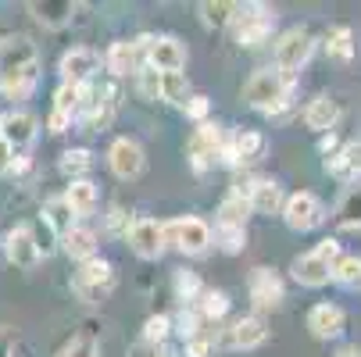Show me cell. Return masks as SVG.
<instances>
[{"mask_svg": "<svg viewBox=\"0 0 361 357\" xmlns=\"http://www.w3.org/2000/svg\"><path fill=\"white\" fill-rule=\"evenodd\" d=\"M243 100L265 115H283L290 108V75H283L279 68L254 72L243 86Z\"/></svg>", "mask_w": 361, "mask_h": 357, "instance_id": "obj_1", "label": "cell"}, {"mask_svg": "<svg viewBox=\"0 0 361 357\" xmlns=\"http://www.w3.org/2000/svg\"><path fill=\"white\" fill-rule=\"evenodd\" d=\"M283 222L293 229V232H312L326 222V208L315 193H293L283 200Z\"/></svg>", "mask_w": 361, "mask_h": 357, "instance_id": "obj_2", "label": "cell"}, {"mask_svg": "<svg viewBox=\"0 0 361 357\" xmlns=\"http://www.w3.org/2000/svg\"><path fill=\"white\" fill-rule=\"evenodd\" d=\"M307 58H312V36H307V29L293 25L276 39V68L283 75L293 79V72H300L307 65Z\"/></svg>", "mask_w": 361, "mask_h": 357, "instance_id": "obj_3", "label": "cell"}, {"mask_svg": "<svg viewBox=\"0 0 361 357\" xmlns=\"http://www.w3.org/2000/svg\"><path fill=\"white\" fill-rule=\"evenodd\" d=\"M165 243H172L176 250L197 258V253H204L212 246V225L200 222V218H179V222L165 225Z\"/></svg>", "mask_w": 361, "mask_h": 357, "instance_id": "obj_4", "label": "cell"}, {"mask_svg": "<svg viewBox=\"0 0 361 357\" xmlns=\"http://www.w3.org/2000/svg\"><path fill=\"white\" fill-rule=\"evenodd\" d=\"M115 286V268L100 258H90L79 265V272L72 275V289L82 296V300H100V293H108Z\"/></svg>", "mask_w": 361, "mask_h": 357, "instance_id": "obj_5", "label": "cell"}, {"mask_svg": "<svg viewBox=\"0 0 361 357\" xmlns=\"http://www.w3.org/2000/svg\"><path fill=\"white\" fill-rule=\"evenodd\" d=\"M272 11L262 8V4H250V8H240L233 25H236V39L240 46H262L269 36H272Z\"/></svg>", "mask_w": 361, "mask_h": 357, "instance_id": "obj_6", "label": "cell"}, {"mask_svg": "<svg viewBox=\"0 0 361 357\" xmlns=\"http://www.w3.org/2000/svg\"><path fill=\"white\" fill-rule=\"evenodd\" d=\"M129 246H133V253L136 258H143V261H158L161 253H165V225L161 222H154V218H136L133 225H129Z\"/></svg>", "mask_w": 361, "mask_h": 357, "instance_id": "obj_7", "label": "cell"}, {"mask_svg": "<svg viewBox=\"0 0 361 357\" xmlns=\"http://www.w3.org/2000/svg\"><path fill=\"white\" fill-rule=\"evenodd\" d=\"M186 65V50L176 36H147V68L154 72H179Z\"/></svg>", "mask_w": 361, "mask_h": 357, "instance_id": "obj_8", "label": "cell"}, {"mask_svg": "<svg viewBox=\"0 0 361 357\" xmlns=\"http://www.w3.org/2000/svg\"><path fill=\"white\" fill-rule=\"evenodd\" d=\"M58 72H61L65 82L90 86V79L100 72V58H97V50H90V46H72V50H65V54H61Z\"/></svg>", "mask_w": 361, "mask_h": 357, "instance_id": "obj_9", "label": "cell"}, {"mask_svg": "<svg viewBox=\"0 0 361 357\" xmlns=\"http://www.w3.org/2000/svg\"><path fill=\"white\" fill-rule=\"evenodd\" d=\"M247 289H250V300H254L257 311H276L283 303V282L269 268H254L250 279H247Z\"/></svg>", "mask_w": 361, "mask_h": 357, "instance_id": "obj_10", "label": "cell"}, {"mask_svg": "<svg viewBox=\"0 0 361 357\" xmlns=\"http://www.w3.org/2000/svg\"><path fill=\"white\" fill-rule=\"evenodd\" d=\"M229 136L222 132V125H212V122H200V129L193 132V139H190V158H193V168L197 172H204L208 168V161H215V154L222 150V143H226Z\"/></svg>", "mask_w": 361, "mask_h": 357, "instance_id": "obj_11", "label": "cell"}, {"mask_svg": "<svg viewBox=\"0 0 361 357\" xmlns=\"http://www.w3.org/2000/svg\"><path fill=\"white\" fill-rule=\"evenodd\" d=\"M108 165H111V172L118 179H136L143 172V165H147L143 146L136 139H115L111 150H108Z\"/></svg>", "mask_w": 361, "mask_h": 357, "instance_id": "obj_12", "label": "cell"}, {"mask_svg": "<svg viewBox=\"0 0 361 357\" xmlns=\"http://www.w3.org/2000/svg\"><path fill=\"white\" fill-rule=\"evenodd\" d=\"M0 139H4L11 150H25L36 139V118L29 111H8L0 118Z\"/></svg>", "mask_w": 361, "mask_h": 357, "instance_id": "obj_13", "label": "cell"}, {"mask_svg": "<svg viewBox=\"0 0 361 357\" xmlns=\"http://www.w3.org/2000/svg\"><path fill=\"white\" fill-rule=\"evenodd\" d=\"M4 253H8V261H11L15 268H22V272H29V268L39 265V250H36V243H32V236H29V225H18V229L8 232Z\"/></svg>", "mask_w": 361, "mask_h": 357, "instance_id": "obj_14", "label": "cell"}, {"mask_svg": "<svg viewBox=\"0 0 361 357\" xmlns=\"http://www.w3.org/2000/svg\"><path fill=\"white\" fill-rule=\"evenodd\" d=\"M293 279L300 282V286H326L329 279H333V261H326L319 250H312V253H300V258L293 261Z\"/></svg>", "mask_w": 361, "mask_h": 357, "instance_id": "obj_15", "label": "cell"}, {"mask_svg": "<svg viewBox=\"0 0 361 357\" xmlns=\"http://www.w3.org/2000/svg\"><path fill=\"white\" fill-rule=\"evenodd\" d=\"M140 54H147V36L143 39H118V43H111V50H108V68H111V75H129V72H136L140 68Z\"/></svg>", "mask_w": 361, "mask_h": 357, "instance_id": "obj_16", "label": "cell"}, {"mask_svg": "<svg viewBox=\"0 0 361 357\" xmlns=\"http://www.w3.org/2000/svg\"><path fill=\"white\" fill-rule=\"evenodd\" d=\"M265 339H269V329L257 315L240 318V322H233V329H226V346H233V350H254Z\"/></svg>", "mask_w": 361, "mask_h": 357, "instance_id": "obj_17", "label": "cell"}, {"mask_svg": "<svg viewBox=\"0 0 361 357\" xmlns=\"http://www.w3.org/2000/svg\"><path fill=\"white\" fill-rule=\"evenodd\" d=\"M343 311L336 303H315L312 311H307V329H312L315 339H336L343 332Z\"/></svg>", "mask_w": 361, "mask_h": 357, "instance_id": "obj_18", "label": "cell"}, {"mask_svg": "<svg viewBox=\"0 0 361 357\" xmlns=\"http://www.w3.org/2000/svg\"><path fill=\"white\" fill-rule=\"evenodd\" d=\"M39 72L36 65H18V68H0V93L4 96H15V100H25L36 86Z\"/></svg>", "mask_w": 361, "mask_h": 357, "instance_id": "obj_19", "label": "cell"}, {"mask_svg": "<svg viewBox=\"0 0 361 357\" xmlns=\"http://www.w3.org/2000/svg\"><path fill=\"white\" fill-rule=\"evenodd\" d=\"M247 200H250V211H257V215H279V211H283V189H279L272 179L250 182Z\"/></svg>", "mask_w": 361, "mask_h": 357, "instance_id": "obj_20", "label": "cell"}, {"mask_svg": "<svg viewBox=\"0 0 361 357\" xmlns=\"http://www.w3.org/2000/svg\"><path fill=\"white\" fill-rule=\"evenodd\" d=\"M326 172L343 179V182H354L361 175V143H347L333 158H326Z\"/></svg>", "mask_w": 361, "mask_h": 357, "instance_id": "obj_21", "label": "cell"}, {"mask_svg": "<svg viewBox=\"0 0 361 357\" xmlns=\"http://www.w3.org/2000/svg\"><path fill=\"white\" fill-rule=\"evenodd\" d=\"M336 118H340V104L333 96H315L312 104H307V111H304V122H307V129H315V132H333V125H336Z\"/></svg>", "mask_w": 361, "mask_h": 357, "instance_id": "obj_22", "label": "cell"}, {"mask_svg": "<svg viewBox=\"0 0 361 357\" xmlns=\"http://www.w3.org/2000/svg\"><path fill=\"white\" fill-rule=\"evenodd\" d=\"M29 11H32L43 25H50V29H61V25H68V22H72L75 4H68V0H32Z\"/></svg>", "mask_w": 361, "mask_h": 357, "instance_id": "obj_23", "label": "cell"}, {"mask_svg": "<svg viewBox=\"0 0 361 357\" xmlns=\"http://www.w3.org/2000/svg\"><path fill=\"white\" fill-rule=\"evenodd\" d=\"M61 200H65V208L72 215H90L97 208V186L90 179H75V182H68V189H65Z\"/></svg>", "mask_w": 361, "mask_h": 357, "instance_id": "obj_24", "label": "cell"}, {"mask_svg": "<svg viewBox=\"0 0 361 357\" xmlns=\"http://www.w3.org/2000/svg\"><path fill=\"white\" fill-rule=\"evenodd\" d=\"M61 243H65V253H68V258L72 261H90V258H97V236L90 232V229H68L65 236H61Z\"/></svg>", "mask_w": 361, "mask_h": 357, "instance_id": "obj_25", "label": "cell"}, {"mask_svg": "<svg viewBox=\"0 0 361 357\" xmlns=\"http://www.w3.org/2000/svg\"><path fill=\"white\" fill-rule=\"evenodd\" d=\"M247 215H250V200H247V193H243V189H233V193L222 200V208H219V225L243 229Z\"/></svg>", "mask_w": 361, "mask_h": 357, "instance_id": "obj_26", "label": "cell"}, {"mask_svg": "<svg viewBox=\"0 0 361 357\" xmlns=\"http://www.w3.org/2000/svg\"><path fill=\"white\" fill-rule=\"evenodd\" d=\"M86 96H90V86H75V82H61L58 93H54V111L75 118L86 104Z\"/></svg>", "mask_w": 361, "mask_h": 357, "instance_id": "obj_27", "label": "cell"}, {"mask_svg": "<svg viewBox=\"0 0 361 357\" xmlns=\"http://www.w3.org/2000/svg\"><path fill=\"white\" fill-rule=\"evenodd\" d=\"M197 11H200V22H204V25H212V29H226V25H233V18H236L240 4H226V0H204V4H200Z\"/></svg>", "mask_w": 361, "mask_h": 357, "instance_id": "obj_28", "label": "cell"}, {"mask_svg": "<svg viewBox=\"0 0 361 357\" xmlns=\"http://www.w3.org/2000/svg\"><path fill=\"white\" fill-rule=\"evenodd\" d=\"M336 225L340 229H361V186L347 189L336 203Z\"/></svg>", "mask_w": 361, "mask_h": 357, "instance_id": "obj_29", "label": "cell"}, {"mask_svg": "<svg viewBox=\"0 0 361 357\" xmlns=\"http://www.w3.org/2000/svg\"><path fill=\"white\" fill-rule=\"evenodd\" d=\"M326 50H329V58L350 61L354 58V32H350V25H333L326 32Z\"/></svg>", "mask_w": 361, "mask_h": 357, "instance_id": "obj_30", "label": "cell"}, {"mask_svg": "<svg viewBox=\"0 0 361 357\" xmlns=\"http://www.w3.org/2000/svg\"><path fill=\"white\" fill-rule=\"evenodd\" d=\"M233 146H236V158H240V165H247V161H257V158H262L265 154V136L262 132H236L233 136Z\"/></svg>", "mask_w": 361, "mask_h": 357, "instance_id": "obj_31", "label": "cell"}, {"mask_svg": "<svg viewBox=\"0 0 361 357\" xmlns=\"http://www.w3.org/2000/svg\"><path fill=\"white\" fill-rule=\"evenodd\" d=\"M161 75V72H158ZM161 100H169V104H183L186 108V100H190V82L183 72H169L161 75Z\"/></svg>", "mask_w": 361, "mask_h": 357, "instance_id": "obj_32", "label": "cell"}, {"mask_svg": "<svg viewBox=\"0 0 361 357\" xmlns=\"http://www.w3.org/2000/svg\"><path fill=\"white\" fill-rule=\"evenodd\" d=\"M333 279L340 286H361V258L357 253H340V261L333 265Z\"/></svg>", "mask_w": 361, "mask_h": 357, "instance_id": "obj_33", "label": "cell"}, {"mask_svg": "<svg viewBox=\"0 0 361 357\" xmlns=\"http://www.w3.org/2000/svg\"><path fill=\"white\" fill-rule=\"evenodd\" d=\"M229 311V296L226 293H219V289H208V293H200V308H197V315L200 318H208V322H219L222 315Z\"/></svg>", "mask_w": 361, "mask_h": 357, "instance_id": "obj_34", "label": "cell"}, {"mask_svg": "<svg viewBox=\"0 0 361 357\" xmlns=\"http://www.w3.org/2000/svg\"><path fill=\"white\" fill-rule=\"evenodd\" d=\"M29 236H32V243H36V250H39V258H47V253H54V246H58V232H54V225H50L47 218H39V222H32L29 225Z\"/></svg>", "mask_w": 361, "mask_h": 357, "instance_id": "obj_35", "label": "cell"}, {"mask_svg": "<svg viewBox=\"0 0 361 357\" xmlns=\"http://www.w3.org/2000/svg\"><path fill=\"white\" fill-rule=\"evenodd\" d=\"M90 165H93V158H90V150H68V154H61V172L75 182V179H82L86 172H90Z\"/></svg>", "mask_w": 361, "mask_h": 357, "instance_id": "obj_36", "label": "cell"}, {"mask_svg": "<svg viewBox=\"0 0 361 357\" xmlns=\"http://www.w3.org/2000/svg\"><path fill=\"white\" fill-rule=\"evenodd\" d=\"M169 332H172V322L165 315H154L143 322V343H150V346H161L169 339Z\"/></svg>", "mask_w": 361, "mask_h": 357, "instance_id": "obj_37", "label": "cell"}, {"mask_svg": "<svg viewBox=\"0 0 361 357\" xmlns=\"http://www.w3.org/2000/svg\"><path fill=\"white\" fill-rule=\"evenodd\" d=\"M215 239L226 253H240L247 246V229H233V225H219L215 229Z\"/></svg>", "mask_w": 361, "mask_h": 357, "instance_id": "obj_38", "label": "cell"}, {"mask_svg": "<svg viewBox=\"0 0 361 357\" xmlns=\"http://www.w3.org/2000/svg\"><path fill=\"white\" fill-rule=\"evenodd\" d=\"M204 289H200V279L193 275V272H176V296L183 300V303H190V300H197Z\"/></svg>", "mask_w": 361, "mask_h": 357, "instance_id": "obj_39", "label": "cell"}, {"mask_svg": "<svg viewBox=\"0 0 361 357\" xmlns=\"http://www.w3.org/2000/svg\"><path fill=\"white\" fill-rule=\"evenodd\" d=\"M61 357H100V346H97L93 336H75V339L61 350Z\"/></svg>", "mask_w": 361, "mask_h": 357, "instance_id": "obj_40", "label": "cell"}, {"mask_svg": "<svg viewBox=\"0 0 361 357\" xmlns=\"http://www.w3.org/2000/svg\"><path fill=\"white\" fill-rule=\"evenodd\" d=\"M136 79H140V93L147 100H161V75L158 72H154V68H140Z\"/></svg>", "mask_w": 361, "mask_h": 357, "instance_id": "obj_41", "label": "cell"}, {"mask_svg": "<svg viewBox=\"0 0 361 357\" xmlns=\"http://www.w3.org/2000/svg\"><path fill=\"white\" fill-rule=\"evenodd\" d=\"M200 315L197 311H183V318H179V336L183 339H197V332H200Z\"/></svg>", "mask_w": 361, "mask_h": 357, "instance_id": "obj_42", "label": "cell"}, {"mask_svg": "<svg viewBox=\"0 0 361 357\" xmlns=\"http://www.w3.org/2000/svg\"><path fill=\"white\" fill-rule=\"evenodd\" d=\"M208 111H212L208 96H190V100H186V115H190L193 122H204V118H208Z\"/></svg>", "mask_w": 361, "mask_h": 357, "instance_id": "obj_43", "label": "cell"}, {"mask_svg": "<svg viewBox=\"0 0 361 357\" xmlns=\"http://www.w3.org/2000/svg\"><path fill=\"white\" fill-rule=\"evenodd\" d=\"M208 350H212L208 339H186V353L190 357H208Z\"/></svg>", "mask_w": 361, "mask_h": 357, "instance_id": "obj_44", "label": "cell"}, {"mask_svg": "<svg viewBox=\"0 0 361 357\" xmlns=\"http://www.w3.org/2000/svg\"><path fill=\"white\" fill-rule=\"evenodd\" d=\"M47 125H50V132H65V129L72 125V118L61 115V111H50V122H47Z\"/></svg>", "mask_w": 361, "mask_h": 357, "instance_id": "obj_45", "label": "cell"}, {"mask_svg": "<svg viewBox=\"0 0 361 357\" xmlns=\"http://www.w3.org/2000/svg\"><path fill=\"white\" fill-rule=\"evenodd\" d=\"M11 161H15V150H11L4 139H0V175H4V172L11 168Z\"/></svg>", "mask_w": 361, "mask_h": 357, "instance_id": "obj_46", "label": "cell"}, {"mask_svg": "<svg viewBox=\"0 0 361 357\" xmlns=\"http://www.w3.org/2000/svg\"><path fill=\"white\" fill-rule=\"evenodd\" d=\"M0 357H11V332L0 325Z\"/></svg>", "mask_w": 361, "mask_h": 357, "instance_id": "obj_47", "label": "cell"}, {"mask_svg": "<svg viewBox=\"0 0 361 357\" xmlns=\"http://www.w3.org/2000/svg\"><path fill=\"white\" fill-rule=\"evenodd\" d=\"M8 172H11V175H22V172H29V158H15Z\"/></svg>", "mask_w": 361, "mask_h": 357, "instance_id": "obj_48", "label": "cell"}, {"mask_svg": "<svg viewBox=\"0 0 361 357\" xmlns=\"http://www.w3.org/2000/svg\"><path fill=\"white\" fill-rule=\"evenodd\" d=\"M333 357H361V346H343V350H336Z\"/></svg>", "mask_w": 361, "mask_h": 357, "instance_id": "obj_49", "label": "cell"}]
</instances>
